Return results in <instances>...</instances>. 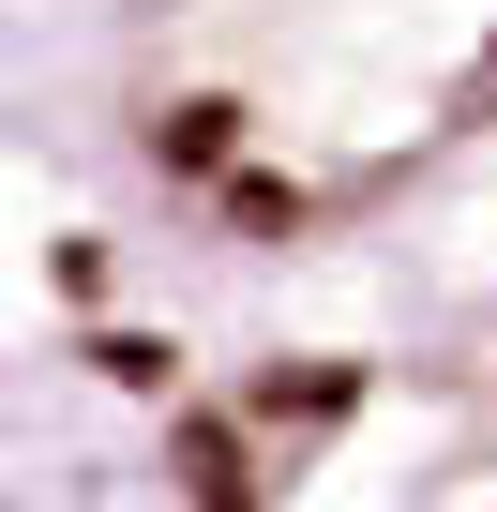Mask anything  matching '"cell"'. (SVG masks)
<instances>
[{"instance_id": "cell-1", "label": "cell", "mask_w": 497, "mask_h": 512, "mask_svg": "<svg viewBox=\"0 0 497 512\" xmlns=\"http://www.w3.org/2000/svg\"><path fill=\"white\" fill-rule=\"evenodd\" d=\"M46 121L151 241L317 272L497 166V0H76Z\"/></svg>"}, {"instance_id": "cell-2", "label": "cell", "mask_w": 497, "mask_h": 512, "mask_svg": "<svg viewBox=\"0 0 497 512\" xmlns=\"http://www.w3.org/2000/svg\"><path fill=\"white\" fill-rule=\"evenodd\" d=\"M61 16H76V0H0V91H46V61H61Z\"/></svg>"}]
</instances>
